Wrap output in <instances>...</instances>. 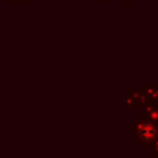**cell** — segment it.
<instances>
[{
    "mask_svg": "<svg viewBox=\"0 0 158 158\" xmlns=\"http://www.w3.org/2000/svg\"><path fill=\"white\" fill-rule=\"evenodd\" d=\"M157 132H158L157 126L153 125V123H150V122L143 123L139 129L140 139L144 140V142H151V140H154L157 137Z\"/></svg>",
    "mask_w": 158,
    "mask_h": 158,
    "instance_id": "obj_1",
    "label": "cell"
}]
</instances>
